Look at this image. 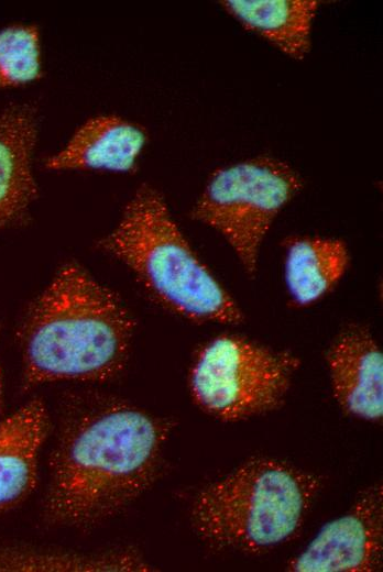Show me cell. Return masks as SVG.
Segmentation results:
<instances>
[{"label":"cell","instance_id":"6","mask_svg":"<svg viewBox=\"0 0 383 572\" xmlns=\"http://www.w3.org/2000/svg\"><path fill=\"white\" fill-rule=\"evenodd\" d=\"M300 188L299 175L285 162L249 158L216 170L192 215L226 239L252 277L273 220Z\"/></svg>","mask_w":383,"mask_h":572},{"label":"cell","instance_id":"1","mask_svg":"<svg viewBox=\"0 0 383 572\" xmlns=\"http://www.w3.org/2000/svg\"><path fill=\"white\" fill-rule=\"evenodd\" d=\"M166 437L164 422L130 406L81 417L52 457L47 519L86 527L119 513L154 482Z\"/></svg>","mask_w":383,"mask_h":572},{"label":"cell","instance_id":"9","mask_svg":"<svg viewBox=\"0 0 383 572\" xmlns=\"http://www.w3.org/2000/svg\"><path fill=\"white\" fill-rule=\"evenodd\" d=\"M36 139L34 108L12 105L0 111V230L22 221L37 196L32 173Z\"/></svg>","mask_w":383,"mask_h":572},{"label":"cell","instance_id":"13","mask_svg":"<svg viewBox=\"0 0 383 572\" xmlns=\"http://www.w3.org/2000/svg\"><path fill=\"white\" fill-rule=\"evenodd\" d=\"M346 244L337 239L297 237L286 243L285 280L292 299L310 305L341 279L349 266Z\"/></svg>","mask_w":383,"mask_h":572},{"label":"cell","instance_id":"10","mask_svg":"<svg viewBox=\"0 0 383 572\" xmlns=\"http://www.w3.org/2000/svg\"><path fill=\"white\" fill-rule=\"evenodd\" d=\"M146 142L144 130L117 116L83 123L66 145L45 162L52 170L129 172Z\"/></svg>","mask_w":383,"mask_h":572},{"label":"cell","instance_id":"15","mask_svg":"<svg viewBox=\"0 0 383 572\" xmlns=\"http://www.w3.org/2000/svg\"><path fill=\"white\" fill-rule=\"evenodd\" d=\"M42 76L40 32L17 23L0 30V89L36 81Z\"/></svg>","mask_w":383,"mask_h":572},{"label":"cell","instance_id":"11","mask_svg":"<svg viewBox=\"0 0 383 572\" xmlns=\"http://www.w3.org/2000/svg\"><path fill=\"white\" fill-rule=\"evenodd\" d=\"M47 428V411L40 399L29 402L0 422V513L18 506L34 491Z\"/></svg>","mask_w":383,"mask_h":572},{"label":"cell","instance_id":"8","mask_svg":"<svg viewBox=\"0 0 383 572\" xmlns=\"http://www.w3.org/2000/svg\"><path fill=\"white\" fill-rule=\"evenodd\" d=\"M333 396L348 414L370 420L383 416V355L370 331L358 324L342 330L327 355Z\"/></svg>","mask_w":383,"mask_h":572},{"label":"cell","instance_id":"3","mask_svg":"<svg viewBox=\"0 0 383 572\" xmlns=\"http://www.w3.org/2000/svg\"><path fill=\"white\" fill-rule=\"evenodd\" d=\"M101 245L169 310L198 322H242L241 309L197 257L155 188L136 190Z\"/></svg>","mask_w":383,"mask_h":572},{"label":"cell","instance_id":"12","mask_svg":"<svg viewBox=\"0 0 383 572\" xmlns=\"http://www.w3.org/2000/svg\"><path fill=\"white\" fill-rule=\"evenodd\" d=\"M225 10L245 29L259 34L286 55L302 59L309 51L314 0H227Z\"/></svg>","mask_w":383,"mask_h":572},{"label":"cell","instance_id":"16","mask_svg":"<svg viewBox=\"0 0 383 572\" xmlns=\"http://www.w3.org/2000/svg\"><path fill=\"white\" fill-rule=\"evenodd\" d=\"M2 408V377H1V371H0V411Z\"/></svg>","mask_w":383,"mask_h":572},{"label":"cell","instance_id":"14","mask_svg":"<svg viewBox=\"0 0 383 572\" xmlns=\"http://www.w3.org/2000/svg\"><path fill=\"white\" fill-rule=\"evenodd\" d=\"M149 564L135 552L111 551L76 554L0 546V571H146Z\"/></svg>","mask_w":383,"mask_h":572},{"label":"cell","instance_id":"5","mask_svg":"<svg viewBox=\"0 0 383 572\" xmlns=\"http://www.w3.org/2000/svg\"><path fill=\"white\" fill-rule=\"evenodd\" d=\"M298 365L288 352L239 336H220L198 353L190 371V393L217 419H248L282 406Z\"/></svg>","mask_w":383,"mask_h":572},{"label":"cell","instance_id":"4","mask_svg":"<svg viewBox=\"0 0 383 572\" xmlns=\"http://www.w3.org/2000/svg\"><path fill=\"white\" fill-rule=\"evenodd\" d=\"M319 486L316 475L284 461L252 458L198 493L192 525L212 548L262 552L297 532Z\"/></svg>","mask_w":383,"mask_h":572},{"label":"cell","instance_id":"7","mask_svg":"<svg viewBox=\"0 0 383 572\" xmlns=\"http://www.w3.org/2000/svg\"><path fill=\"white\" fill-rule=\"evenodd\" d=\"M383 558V488L359 495L341 517L326 524L287 563L292 572H374Z\"/></svg>","mask_w":383,"mask_h":572},{"label":"cell","instance_id":"2","mask_svg":"<svg viewBox=\"0 0 383 572\" xmlns=\"http://www.w3.org/2000/svg\"><path fill=\"white\" fill-rule=\"evenodd\" d=\"M133 329L119 298L68 263L31 306L21 328L24 382L110 380L127 363Z\"/></svg>","mask_w":383,"mask_h":572}]
</instances>
